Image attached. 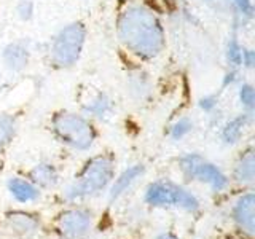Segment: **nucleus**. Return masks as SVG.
Segmentation results:
<instances>
[{
    "mask_svg": "<svg viewBox=\"0 0 255 239\" xmlns=\"http://www.w3.org/2000/svg\"><path fill=\"white\" fill-rule=\"evenodd\" d=\"M117 34L122 45L139 59L151 61L166 48V34L158 16L140 3H131L120 13Z\"/></svg>",
    "mask_w": 255,
    "mask_h": 239,
    "instance_id": "f257e3e1",
    "label": "nucleus"
},
{
    "mask_svg": "<svg viewBox=\"0 0 255 239\" xmlns=\"http://www.w3.org/2000/svg\"><path fill=\"white\" fill-rule=\"evenodd\" d=\"M34 11H35V5L32 0H21L16 6V13H18L21 21H30L34 18Z\"/></svg>",
    "mask_w": 255,
    "mask_h": 239,
    "instance_id": "b1692460",
    "label": "nucleus"
},
{
    "mask_svg": "<svg viewBox=\"0 0 255 239\" xmlns=\"http://www.w3.org/2000/svg\"><path fill=\"white\" fill-rule=\"evenodd\" d=\"M255 67V51L252 48H246L243 51V62H241V69L252 70Z\"/></svg>",
    "mask_w": 255,
    "mask_h": 239,
    "instance_id": "a878e982",
    "label": "nucleus"
},
{
    "mask_svg": "<svg viewBox=\"0 0 255 239\" xmlns=\"http://www.w3.org/2000/svg\"><path fill=\"white\" fill-rule=\"evenodd\" d=\"M50 129L61 145L75 151H88L98 140V129L93 120L82 114L61 110L51 117Z\"/></svg>",
    "mask_w": 255,
    "mask_h": 239,
    "instance_id": "7ed1b4c3",
    "label": "nucleus"
},
{
    "mask_svg": "<svg viewBox=\"0 0 255 239\" xmlns=\"http://www.w3.org/2000/svg\"><path fill=\"white\" fill-rule=\"evenodd\" d=\"M6 190L14 201L21 204L35 203L42 198V190L35 187L27 177H19V175H13V177L6 179Z\"/></svg>",
    "mask_w": 255,
    "mask_h": 239,
    "instance_id": "2eb2a0df",
    "label": "nucleus"
},
{
    "mask_svg": "<svg viewBox=\"0 0 255 239\" xmlns=\"http://www.w3.org/2000/svg\"><path fill=\"white\" fill-rule=\"evenodd\" d=\"M3 227L11 236L19 239H30L42 230V219L40 215L29 211H8L3 214Z\"/></svg>",
    "mask_w": 255,
    "mask_h": 239,
    "instance_id": "6e6552de",
    "label": "nucleus"
},
{
    "mask_svg": "<svg viewBox=\"0 0 255 239\" xmlns=\"http://www.w3.org/2000/svg\"><path fill=\"white\" fill-rule=\"evenodd\" d=\"M153 239H182L179 235L172 233V231H164V233H159L158 236H155Z\"/></svg>",
    "mask_w": 255,
    "mask_h": 239,
    "instance_id": "bb28decb",
    "label": "nucleus"
},
{
    "mask_svg": "<svg viewBox=\"0 0 255 239\" xmlns=\"http://www.w3.org/2000/svg\"><path fill=\"white\" fill-rule=\"evenodd\" d=\"M252 114H238L220 126V140L225 147H235L243 140L247 127L252 123Z\"/></svg>",
    "mask_w": 255,
    "mask_h": 239,
    "instance_id": "ddd939ff",
    "label": "nucleus"
},
{
    "mask_svg": "<svg viewBox=\"0 0 255 239\" xmlns=\"http://www.w3.org/2000/svg\"><path fill=\"white\" fill-rule=\"evenodd\" d=\"M18 131V121L10 114H0V150L10 145Z\"/></svg>",
    "mask_w": 255,
    "mask_h": 239,
    "instance_id": "aec40b11",
    "label": "nucleus"
},
{
    "mask_svg": "<svg viewBox=\"0 0 255 239\" xmlns=\"http://www.w3.org/2000/svg\"><path fill=\"white\" fill-rule=\"evenodd\" d=\"M243 51L244 46L239 42L236 34L230 35L225 45V61H227V69H239L241 70V62H243Z\"/></svg>",
    "mask_w": 255,
    "mask_h": 239,
    "instance_id": "a211bd4d",
    "label": "nucleus"
},
{
    "mask_svg": "<svg viewBox=\"0 0 255 239\" xmlns=\"http://www.w3.org/2000/svg\"><path fill=\"white\" fill-rule=\"evenodd\" d=\"M82 112L86 118L107 121L115 114V101L106 91H94L82 102Z\"/></svg>",
    "mask_w": 255,
    "mask_h": 239,
    "instance_id": "9d476101",
    "label": "nucleus"
},
{
    "mask_svg": "<svg viewBox=\"0 0 255 239\" xmlns=\"http://www.w3.org/2000/svg\"><path fill=\"white\" fill-rule=\"evenodd\" d=\"M231 220L236 228L249 239L255 233V196L252 191L239 196L231 207Z\"/></svg>",
    "mask_w": 255,
    "mask_h": 239,
    "instance_id": "1a4fd4ad",
    "label": "nucleus"
},
{
    "mask_svg": "<svg viewBox=\"0 0 255 239\" xmlns=\"http://www.w3.org/2000/svg\"><path fill=\"white\" fill-rule=\"evenodd\" d=\"M117 159L112 153H98L86 159L75 179L64 190L62 198L69 203L98 196L106 191L115 179Z\"/></svg>",
    "mask_w": 255,
    "mask_h": 239,
    "instance_id": "f03ea898",
    "label": "nucleus"
},
{
    "mask_svg": "<svg viewBox=\"0 0 255 239\" xmlns=\"http://www.w3.org/2000/svg\"><path fill=\"white\" fill-rule=\"evenodd\" d=\"M27 179L40 190H51L59 183L61 174L58 166L51 161H40L32 166L27 172Z\"/></svg>",
    "mask_w": 255,
    "mask_h": 239,
    "instance_id": "dca6fc26",
    "label": "nucleus"
},
{
    "mask_svg": "<svg viewBox=\"0 0 255 239\" xmlns=\"http://www.w3.org/2000/svg\"><path fill=\"white\" fill-rule=\"evenodd\" d=\"M255 151L247 147L241 151L233 166V180L239 185H252L255 180Z\"/></svg>",
    "mask_w": 255,
    "mask_h": 239,
    "instance_id": "f3484780",
    "label": "nucleus"
},
{
    "mask_svg": "<svg viewBox=\"0 0 255 239\" xmlns=\"http://www.w3.org/2000/svg\"><path fill=\"white\" fill-rule=\"evenodd\" d=\"M238 101L246 114L254 115L255 109V90L251 83H239L238 86Z\"/></svg>",
    "mask_w": 255,
    "mask_h": 239,
    "instance_id": "4be33fe9",
    "label": "nucleus"
},
{
    "mask_svg": "<svg viewBox=\"0 0 255 239\" xmlns=\"http://www.w3.org/2000/svg\"><path fill=\"white\" fill-rule=\"evenodd\" d=\"M198 107L201 112H204V114L214 117L215 112L219 110V96L215 93L203 96V98H199L198 101Z\"/></svg>",
    "mask_w": 255,
    "mask_h": 239,
    "instance_id": "5701e85b",
    "label": "nucleus"
},
{
    "mask_svg": "<svg viewBox=\"0 0 255 239\" xmlns=\"http://www.w3.org/2000/svg\"><path fill=\"white\" fill-rule=\"evenodd\" d=\"M206 3H214V2H217V0H204Z\"/></svg>",
    "mask_w": 255,
    "mask_h": 239,
    "instance_id": "cd10ccee",
    "label": "nucleus"
},
{
    "mask_svg": "<svg viewBox=\"0 0 255 239\" xmlns=\"http://www.w3.org/2000/svg\"><path fill=\"white\" fill-rule=\"evenodd\" d=\"M239 69H227L222 77V90H227L239 83Z\"/></svg>",
    "mask_w": 255,
    "mask_h": 239,
    "instance_id": "393cba45",
    "label": "nucleus"
},
{
    "mask_svg": "<svg viewBox=\"0 0 255 239\" xmlns=\"http://www.w3.org/2000/svg\"><path fill=\"white\" fill-rule=\"evenodd\" d=\"M143 201L151 207H161V209L175 207V209H182L190 214H196L201 209V203L195 193L167 179H159L148 183L143 193Z\"/></svg>",
    "mask_w": 255,
    "mask_h": 239,
    "instance_id": "39448f33",
    "label": "nucleus"
},
{
    "mask_svg": "<svg viewBox=\"0 0 255 239\" xmlns=\"http://www.w3.org/2000/svg\"><path fill=\"white\" fill-rule=\"evenodd\" d=\"M94 227V214L88 207L72 206L56 214L53 230L61 239H85Z\"/></svg>",
    "mask_w": 255,
    "mask_h": 239,
    "instance_id": "0eeeda50",
    "label": "nucleus"
},
{
    "mask_svg": "<svg viewBox=\"0 0 255 239\" xmlns=\"http://www.w3.org/2000/svg\"><path fill=\"white\" fill-rule=\"evenodd\" d=\"M177 164H179L182 175L187 180L206 183V185L211 187V190L215 191V193H220V191L227 190L230 185L228 175L223 172L217 164L209 161V159L203 156L201 153L191 151V153L182 155L177 159Z\"/></svg>",
    "mask_w": 255,
    "mask_h": 239,
    "instance_id": "423d86ee",
    "label": "nucleus"
},
{
    "mask_svg": "<svg viewBox=\"0 0 255 239\" xmlns=\"http://www.w3.org/2000/svg\"><path fill=\"white\" fill-rule=\"evenodd\" d=\"M30 56L32 51L26 40H16V42H10L5 45L2 51V62L6 70L18 74V72H22L29 66Z\"/></svg>",
    "mask_w": 255,
    "mask_h": 239,
    "instance_id": "9b49d317",
    "label": "nucleus"
},
{
    "mask_svg": "<svg viewBox=\"0 0 255 239\" xmlns=\"http://www.w3.org/2000/svg\"><path fill=\"white\" fill-rule=\"evenodd\" d=\"M143 175H145V166L137 163L132 164L112 180L110 187H109V201L115 203L120 198L125 196L128 191H129L135 183H137Z\"/></svg>",
    "mask_w": 255,
    "mask_h": 239,
    "instance_id": "f8f14e48",
    "label": "nucleus"
},
{
    "mask_svg": "<svg viewBox=\"0 0 255 239\" xmlns=\"http://www.w3.org/2000/svg\"><path fill=\"white\" fill-rule=\"evenodd\" d=\"M88 30L85 22L66 24L54 34L48 48V61L54 69H70L80 61L85 50Z\"/></svg>",
    "mask_w": 255,
    "mask_h": 239,
    "instance_id": "20e7f679",
    "label": "nucleus"
},
{
    "mask_svg": "<svg viewBox=\"0 0 255 239\" xmlns=\"http://www.w3.org/2000/svg\"><path fill=\"white\" fill-rule=\"evenodd\" d=\"M195 129V121L188 117H180L169 126L167 129V137H169L172 142H180L185 137L193 132Z\"/></svg>",
    "mask_w": 255,
    "mask_h": 239,
    "instance_id": "6ab92c4d",
    "label": "nucleus"
},
{
    "mask_svg": "<svg viewBox=\"0 0 255 239\" xmlns=\"http://www.w3.org/2000/svg\"><path fill=\"white\" fill-rule=\"evenodd\" d=\"M235 11V22L236 26H243L254 16V5L252 0H230Z\"/></svg>",
    "mask_w": 255,
    "mask_h": 239,
    "instance_id": "412c9836",
    "label": "nucleus"
},
{
    "mask_svg": "<svg viewBox=\"0 0 255 239\" xmlns=\"http://www.w3.org/2000/svg\"><path fill=\"white\" fill-rule=\"evenodd\" d=\"M126 91L135 102H145L153 94V80L147 70L134 69L126 75Z\"/></svg>",
    "mask_w": 255,
    "mask_h": 239,
    "instance_id": "4468645a",
    "label": "nucleus"
}]
</instances>
